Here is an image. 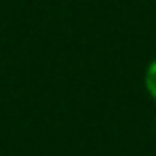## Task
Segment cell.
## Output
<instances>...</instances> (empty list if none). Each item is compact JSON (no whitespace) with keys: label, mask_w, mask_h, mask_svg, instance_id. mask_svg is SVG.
<instances>
[{"label":"cell","mask_w":156,"mask_h":156,"mask_svg":"<svg viewBox=\"0 0 156 156\" xmlns=\"http://www.w3.org/2000/svg\"><path fill=\"white\" fill-rule=\"evenodd\" d=\"M145 88H147L150 96L156 101V60L150 64V69H147V73H145Z\"/></svg>","instance_id":"obj_1"}]
</instances>
